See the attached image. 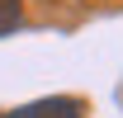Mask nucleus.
<instances>
[{"label":"nucleus","mask_w":123,"mask_h":118,"mask_svg":"<svg viewBox=\"0 0 123 118\" xmlns=\"http://www.w3.org/2000/svg\"><path fill=\"white\" fill-rule=\"evenodd\" d=\"M10 118H85V109H80L76 99H38V104H24V109H14Z\"/></svg>","instance_id":"f257e3e1"},{"label":"nucleus","mask_w":123,"mask_h":118,"mask_svg":"<svg viewBox=\"0 0 123 118\" xmlns=\"http://www.w3.org/2000/svg\"><path fill=\"white\" fill-rule=\"evenodd\" d=\"M19 29V0H0V33Z\"/></svg>","instance_id":"f03ea898"},{"label":"nucleus","mask_w":123,"mask_h":118,"mask_svg":"<svg viewBox=\"0 0 123 118\" xmlns=\"http://www.w3.org/2000/svg\"><path fill=\"white\" fill-rule=\"evenodd\" d=\"M0 118H10V113H0Z\"/></svg>","instance_id":"7ed1b4c3"}]
</instances>
